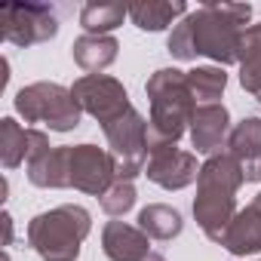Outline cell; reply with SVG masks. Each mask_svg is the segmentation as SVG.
<instances>
[{"mask_svg":"<svg viewBox=\"0 0 261 261\" xmlns=\"http://www.w3.org/2000/svg\"><path fill=\"white\" fill-rule=\"evenodd\" d=\"M126 16H129V7H123V4L89 0V4L80 10V25H83L86 34H108V31L120 28Z\"/></svg>","mask_w":261,"mask_h":261,"instance_id":"21","label":"cell"},{"mask_svg":"<svg viewBox=\"0 0 261 261\" xmlns=\"http://www.w3.org/2000/svg\"><path fill=\"white\" fill-rule=\"evenodd\" d=\"M252 7L249 4H206L185 16L191 31L194 56H206L218 62V68L233 65L240 56V40L249 28Z\"/></svg>","mask_w":261,"mask_h":261,"instance_id":"3","label":"cell"},{"mask_svg":"<svg viewBox=\"0 0 261 261\" xmlns=\"http://www.w3.org/2000/svg\"><path fill=\"white\" fill-rule=\"evenodd\" d=\"M68 175L74 191H83L92 197H101L117 181L114 160L98 145H68Z\"/></svg>","mask_w":261,"mask_h":261,"instance_id":"9","label":"cell"},{"mask_svg":"<svg viewBox=\"0 0 261 261\" xmlns=\"http://www.w3.org/2000/svg\"><path fill=\"white\" fill-rule=\"evenodd\" d=\"M139 227L151 237V240H175L185 227L181 212L166 206V203H151L139 212Z\"/></svg>","mask_w":261,"mask_h":261,"instance_id":"20","label":"cell"},{"mask_svg":"<svg viewBox=\"0 0 261 261\" xmlns=\"http://www.w3.org/2000/svg\"><path fill=\"white\" fill-rule=\"evenodd\" d=\"M227 154L237 160L243 181H261V117H246L230 129Z\"/></svg>","mask_w":261,"mask_h":261,"instance_id":"12","label":"cell"},{"mask_svg":"<svg viewBox=\"0 0 261 261\" xmlns=\"http://www.w3.org/2000/svg\"><path fill=\"white\" fill-rule=\"evenodd\" d=\"M71 92H74L77 105H80L89 117H95V120L101 123V129L111 126L114 120H120L123 114L133 111L126 86H123L120 80L108 77V74H86V77L74 80Z\"/></svg>","mask_w":261,"mask_h":261,"instance_id":"7","label":"cell"},{"mask_svg":"<svg viewBox=\"0 0 261 261\" xmlns=\"http://www.w3.org/2000/svg\"><path fill=\"white\" fill-rule=\"evenodd\" d=\"M101 249L111 261H145L151 255V237L126 221H108L101 230Z\"/></svg>","mask_w":261,"mask_h":261,"instance_id":"14","label":"cell"},{"mask_svg":"<svg viewBox=\"0 0 261 261\" xmlns=\"http://www.w3.org/2000/svg\"><path fill=\"white\" fill-rule=\"evenodd\" d=\"M221 246L230 252V255H255L261 252V215L246 206L233 215V221L227 224L224 237H221Z\"/></svg>","mask_w":261,"mask_h":261,"instance_id":"16","label":"cell"},{"mask_svg":"<svg viewBox=\"0 0 261 261\" xmlns=\"http://www.w3.org/2000/svg\"><path fill=\"white\" fill-rule=\"evenodd\" d=\"M188 16L185 0H172V4H160V0H148V4H133L129 7V19L142 31H163L175 19Z\"/></svg>","mask_w":261,"mask_h":261,"instance_id":"19","label":"cell"},{"mask_svg":"<svg viewBox=\"0 0 261 261\" xmlns=\"http://www.w3.org/2000/svg\"><path fill=\"white\" fill-rule=\"evenodd\" d=\"M105 139H108V154L114 160L120 181H133L136 175L145 172V166H148V123L136 108L129 114H123L120 120H114L111 126H105Z\"/></svg>","mask_w":261,"mask_h":261,"instance_id":"6","label":"cell"},{"mask_svg":"<svg viewBox=\"0 0 261 261\" xmlns=\"http://www.w3.org/2000/svg\"><path fill=\"white\" fill-rule=\"evenodd\" d=\"M252 209H255V212H258V215H261V194H258V197H255V200H252Z\"/></svg>","mask_w":261,"mask_h":261,"instance_id":"25","label":"cell"},{"mask_svg":"<svg viewBox=\"0 0 261 261\" xmlns=\"http://www.w3.org/2000/svg\"><path fill=\"white\" fill-rule=\"evenodd\" d=\"M224 86H227L224 68H212V65H209V68H194V71H188V89H191L194 101H200V105H218Z\"/></svg>","mask_w":261,"mask_h":261,"instance_id":"22","label":"cell"},{"mask_svg":"<svg viewBox=\"0 0 261 261\" xmlns=\"http://www.w3.org/2000/svg\"><path fill=\"white\" fill-rule=\"evenodd\" d=\"M230 136V114L224 105H197L191 120V145L197 154H215L221 145H227Z\"/></svg>","mask_w":261,"mask_h":261,"instance_id":"13","label":"cell"},{"mask_svg":"<svg viewBox=\"0 0 261 261\" xmlns=\"http://www.w3.org/2000/svg\"><path fill=\"white\" fill-rule=\"evenodd\" d=\"M0 31L13 46H34L46 43L59 34V19L46 4H7L0 10Z\"/></svg>","mask_w":261,"mask_h":261,"instance_id":"8","label":"cell"},{"mask_svg":"<svg viewBox=\"0 0 261 261\" xmlns=\"http://www.w3.org/2000/svg\"><path fill=\"white\" fill-rule=\"evenodd\" d=\"M148 101H151V120H148V154L175 145L194 120L197 101L188 89V71L178 68H160L145 83Z\"/></svg>","mask_w":261,"mask_h":261,"instance_id":"1","label":"cell"},{"mask_svg":"<svg viewBox=\"0 0 261 261\" xmlns=\"http://www.w3.org/2000/svg\"><path fill=\"white\" fill-rule=\"evenodd\" d=\"M243 185V172L230 154H212L200 166L197 178V200H194V218L200 230L212 240L221 243L227 224L233 221L237 209V191Z\"/></svg>","mask_w":261,"mask_h":261,"instance_id":"2","label":"cell"},{"mask_svg":"<svg viewBox=\"0 0 261 261\" xmlns=\"http://www.w3.org/2000/svg\"><path fill=\"white\" fill-rule=\"evenodd\" d=\"M49 148L53 145L40 129H25L13 117L0 120V163H4V169H16L22 163H31Z\"/></svg>","mask_w":261,"mask_h":261,"instance_id":"11","label":"cell"},{"mask_svg":"<svg viewBox=\"0 0 261 261\" xmlns=\"http://www.w3.org/2000/svg\"><path fill=\"white\" fill-rule=\"evenodd\" d=\"M117 49H120V43L111 34H83L74 40L71 56L86 74H101L105 68H111L117 62Z\"/></svg>","mask_w":261,"mask_h":261,"instance_id":"15","label":"cell"},{"mask_svg":"<svg viewBox=\"0 0 261 261\" xmlns=\"http://www.w3.org/2000/svg\"><path fill=\"white\" fill-rule=\"evenodd\" d=\"M237 65H240V86L255 101H261V25L246 28V34L240 40Z\"/></svg>","mask_w":261,"mask_h":261,"instance_id":"17","label":"cell"},{"mask_svg":"<svg viewBox=\"0 0 261 261\" xmlns=\"http://www.w3.org/2000/svg\"><path fill=\"white\" fill-rule=\"evenodd\" d=\"M145 175L154 185L166 188V191H181V188H188L200 178V166H197V157L191 151H181V148L169 145V148H160V151L148 154Z\"/></svg>","mask_w":261,"mask_h":261,"instance_id":"10","label":"cell"},{"mask_svg":"<svg viewBox=\"0 0 261 261\" xmlns=\"http://www.w3.org/2000/svg\"><path fill=\"white\" fill-rule=\"evenodd\" d=\"M28 181L34 188H71L68 175V145L43 151L37 160L28 163Z\"/></svg>","mask_w":261,"mask_h":261,"instance_id":"18","label":"cell"},{"mask_svg":"<svg viewBox=\"0 0 261 261\" xmlns=\"http://www.w3.org/2000/svg\"><path fill=\"white\" fill-rule=\"evenodd\" d=\"M98 203H101V209L111 215V218H120V215H126L129 209L136 206V188H133V181H114L101 197H98Z\"/></svg>","mask_w":261,"mask_h":261,"instance_id":"23","label":"cell"},{"mask_svg":"<svg viewBox=\"0 0 261 261\" xmlns=\"http://www.w3.org/2000/svg\"><path fill=\"white\" fill-rule=\"evenodd\" d=\"M16 111L25 117V123H46L53 133H71L80 126L83 108L77 105L74 92L62 83H31L16 92Z\"/></svg>","mask_w":261,"mask_h":261,"instance_id":"5","label":"cell"},{"mask_svg":"<svg viewBox=\"0 0 261 261\" xmlns=\"http://www.w3.org/2000/svg\"><path fill=\"white\" fill-rule=\"evenodd\" d=\"M92 230V218L83 206L65 203L40 212L28 224V246L43 261H77L80 246Z\"/></svg>","mask_w":261,"mask_h":261,"instance_id":"4","label":"cell"},{"mask_svg":"<svg viewBox=\"0 0 261 261\" xmlns=\"http://www.w3.org/2000/svg\"><path fill=\"white\" fill-rule=\"evenodd\" d=\"M4 230H7V237H4V243L10 246V243H13V218H10V215H4Z\"/></svg>","mask_w":261,"mask_h":261,"instance_id":"24","label":"cell"},{"mask_svg":"<svg viewBox=\"0 0 261 261\" xmlns=\"http://www.w3.org/2000/svg\"><path fill=\"white\" fill-rule=\"evenodd\" d=\"M145 261H166V258H163V255H157V252H151V255H148Z\"/></svg>","mask_w":261,"mask_h":261,"instance_id":"26","label":"cell"}]
</instances>
